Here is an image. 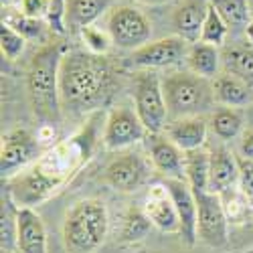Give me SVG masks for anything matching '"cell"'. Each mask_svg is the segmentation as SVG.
Returning <instances> with one entry per match:
<instances>
[{
  "instance_id": "obj_1",
  "label": "cell",
  "mask_w": 253,
  "mask_h": 253,
  "mask_svg": "<svg viewBox=\"0 0 253 253\" xmlns=\"http://www.w3.org/2000/svg\"><path fill=\"white\" fill-rule=\"evenodd\" d=\"M116 73L105 55L69 51L59 67L61 108L75 116L97 110L114 93Z\"/></svg>"
},
{
  "instance_id": "obj_2",
  "label": "cell",
  "mask_w": 253,
  "mask_h": 253,
  "mask_svg": "<svg viewBox=\"0 0 253 253\" xmlns=\"http://www.w3.org/2000/svg\"><path fill=\"white\" fill-rule=\"evenodd\" d=\"M61 47L49 43L41 47L27 71V89L33 114L43 126H55L61 120V91H59V67H61Z\"/></svg>"
},
{
  "instance_id": "obj_3",
  "label": "cell",
  "mask_w": 253,
  "mask_h": 253,
  "mask_svg": "<svg viewBox=\"0 0 253 253\" xmlns=\"http://www.w3.org/2000/svg\"><path fill=\"white\" fill-rule=\"evenodd\" d=\"M110 217L103 201L83 199L63 219L61 237L67 253H95L108 237Z\"/></svg>"
},
{
  "instance_id": "obj_4",
  "label": "cell",
  "mask_w": 253,
  "mask_h": 253,
  "mask_svg": "<svg viewBox=\"0 0 253 253\" xmlns=\"http://www.w3.org/2000/svg\"><path fill=\"white\" fill-rule=\"evenodd\" d=\"M168 118H199L217 103L213 83L193 71H174L162 79ZM168 120V122H170Z\"/></svg>"
},
{
  "instance_id": "obj_5",
  "label": "cell",
  "mask_w": 253,
  "mask_h": 253,
  "mask_svg": "<svg viewBox=\"0 0 253 253\" xmlns=\"http://www.w3.org/2000/svg\"><path fill=\"white\" fill-rule=\"evenodd\" d=\"M134 110L148 134H162L168 126V108L162 91V79L152 69H144L136 77Z\"/></svg>"
},
{
  "instance_id": "obj_6",
  "label": "cell",
  "mask_w": 253,
  "mask_h": 253,
  "mask_svg": "<svg viewBox=\"0 0 253 253\" xmlns=\"http://www.w3.org/2000/svg\"><path fill=\"white\" fill-rule=\"evenodd\" d=\"M63 182L57 174L41 164L39 160L31 164L25 170H20L16 176L8 180V197L18 209H33V205L43 203L57 191V186Z\"/></svg>"
},
{
  "instance_id": "obj_7",
  "label": "cell",
  "mask_w": 253,
  "mask_h": 253,
  "mask_svg": "<svg viewBox=\"0 0 253 253\" xmlns=\"http://www.w3.org/2000/svg\"><path fill=\"white\" fill-rule=\"evenodd\" d=\"M114 45L120 49H140L146 43H150L152 37V27L150 20L146 18L142 10L130 4H120L110 10L108 16V29Z\"/></svg>"
},
{
  "instance_id": "obj_8",
  "label": "cell",
  "mask_w": 253,
  "mask_h": 253,
  "mask_svg": "<svg viewBox=\"0 0 253 253\" xmlns=\"http://www.w3.org/2000/svg\"><path fill=\"white\" fill-rule=\"evenodd\" d=\"M197 199V235L203 243L211 247H223L229 235V217L225 213V205L221 195L209 191H195Z\"/></svg>"
},
{
  "instance_id": "obj_9",
  "label": "cell",
  "mask_w": 253,
  "mask_h": 253,
  "mask_svg": "<svg viewBox=\"0 0 253 253\" xmlns=\"http://www.w3.org/2000/svg\"><path fill=\"white\" fill-rule=\"evenodd\" d=\"M39 156V138H35L27 130H12L4 134L2 146H0V172H2V178L10 180L18 174V170H25L37 160H41Z\"/></svg>"
},
{
  "instance_id": "obj_10",
  "label": "cell",
  "mask_w": 253,
  "mask_h": 253,
  "mask_svg": "<svg viewBox=\"0 0 253 253\" xmlns=\"http://www.w3.org/2000/svg\"><path fill=\"white\" fill-rule=\"evenodd\" d=\"M188 47L191 43H186L180 37H164L158 41H150L144 47L132 51V65L138 69H162V67H172L178 65L182 59L188 55Z\"/></svg>"
},
{
  "instance_id": "obj_11",
  "label": "cell",
  "mask_w": 253,
  "mask_h": 253,
  "mask_svg": "<svg viewBox=\"0 0 253 253\" xmlns=\"http://www.w3.org/2000/svg\"><path fill=\"white\" fill-rule=\"evenodd\" d=\"M146 134L148 132H146L136 110L126 108V105H118V108L110 112L108 120H105L103 144L110 150H122L140 142Z\"/></svg>"
},
{
  "instance_id": "obj_12",
  "label": "cell",
  "mask_w": 253,
  "mask_h": 253,
  "mask_svg": "<svg viewBox=\"0 0 253 253\" xmlns=\"http://www.w3.org/2000/svg\"><path fill=\"white\" fill-rule=\"evenodd\" d=\"M164 186L168 195H170L174 209L180 219V237L188 243L195 245L199 235H197V223H199V213H197V199L193 186L184 178H166Z\"/></svg>"
},
{
  "instance_id": "obj_13",
  "label": "cell",
  "mask_w": 253,
  "mask_h": 253,
  "mask_svg": "<svg viewBox=\"0 0 253 253\" xmlns=\"http://www.w3.org/2000/svg\"><path fill=\"white\" fill-rule=\"evenodd\" d=\"M146 174L144 162L140 160L138 154L126 152L116 156L103 170V180L108 182L114 191L120 193H134L136 188L142 184Z\"/></svg>"
},
{
  "instance_id": "obj_14",
  "label": "cell",
  "mask_w": 253,
  "mask_h": 253,
  "mask_svg": "<svg viewBox=\"0 0 253 253\" xmlns=\"http://www.w3.org/2000/svg\"><path fill=\"white\" fill-rule=\"evenodd\" d=\"M144 213L162 233H178L180 235V219H178L174 203L164 184L150 186V191L144 201Z\"/></svg>"
},
{
  "instance_id": "obj_15",
  "label": "cell",
  "mask_w": 253,
  "mask_h": 253,
  "mask_svg": "<svg viewBox=\"0 0 253 253\" xmlns=\"http://www.w3.org/2000/svg\"><path fill=\"white\" fill-rule=\"evenodd\" d=\"M16 253H49L47 231L33 209H16Z\"/></svg>"
},
{
  "instance_id": "obj_16",
  "label": "cell",
  "mask_w": 253,
  "mask_h": 253,
  "mask_svg": "<svg viewBox=\"0 0 253 253\" xmlns=\"http://www.w3.org/2000/svg\"><path fill=\"white\" fill-rule=\"evenodd\" d=\"M150 136V160L154 168L166 178H184V152L178 146L160 134Z\"/></svg>"
},
{
  "instance_id": "obj_17",
  "label": "cell",
  "mask_w": 253,
  "mask_h": 253,
  "mask_svg": "<svg viewBox=\"0 0 253 253\" xmlns=\"http://www.w3.org/2000/svg\"><path fill=\"white\" fill-rule=\"evenodd\" d=\"M207 132H209V126L203 116L170 120L166 126V138L172 140L182 152L203 148L207 142Z\"/></svg>"
},
{
  "instance_id": "obj_18",
  "label": "cell",
  "mask_w": 253,
  "mask_h": 253,
  "mask_svg": "<svg viewBox=\"0 0 253 253\" xmlns=\"http://www.w3.org/2000/svg\"><path fill=\"white\" fill-rule=\"evenodd\" d=\"M239 180V162L233 152L217 148L211 152V172H209V193L223 195L237 186Z\"/></svg>"
},
{
  "instance_id": "obj_19",
  "label": "cell",
  "mask_w": 253,
  "mask_h": 253,
  "mask_svg": "<svg viewBox=\"0 0 253 253\" xmlns=\"http://www.w3.org/2000/svg\"><path fill=\"white\" fill-rule=\"evenodd\" d=\"M207 6L209 2H201V0H186V2H182L172 14V27L176 31V37L184 39L191 45L201 41Z\"/></svg>"
},
{
  "instance_id": "obj_20",
  "label": "cell",
  "mask_w": 253,
  "mask_h": 253,
  "mask_svg": "<svg viewBox=\"0 0 253 253\" xmlns=\"http://www.w3.org/2000/svg\"><path fill=\"white\" fill-rule=\"evenodd\" d=\"M114 0H67V31L81 33L112 6Z\"/></svg>"
},
{
  "instance_id": "obj_21",
  "label": "cell",
  "mask_w": 253,
  "mask_h": 253,
  "mask_svg": "<svg viewBox=\"0 0 253 253\" xmlns=\"http://www.w3.org/2000/svg\"><path fill=\"white\" fill-rule=\"evenodd\" d=\"M213 91L217 103L225 108H241L251 101V85L237 75L223 73L213 81Z\"/></svg>"
},
{
  "instance_id": "obj_22",
  "label": "cell",
  "mask_w": 253,
  "mask_h": 253,
  "mask_svg": "<svg viewBox=\"0 0 253 253\" xmlns=\"http://www.w3.org/2000/svg\"><path fill=\"white\" fill-rule=\"evenodd\" d=\"M186 63L193 73L205 77V79H217L219 77V65H221V53L219 47L197 41L188 47Z\"/></svg>"
},
{
  "instance_id": "obj_23",
  "label": "cell",
  "mask_w": 253,
  "mask_h": 253,
  "mask_svg": "<svg viewBox=\"0 0 253 253\" xmlns=\"http://www.w3.org/2000/svg\"><path fill=\"white\" fill-rule=\"evenodd\" d=\"M209 172H211V152L199 148L184 152V176L193 191H209Z\"/></svg>"
},
{
  "instance_id": "obj_24",
  "label": "cell",
  "mask_w": 253,
  "mask_h": 253,
  "mask_svg": "<svg viewBox=\"0 0 253 253\" xmlns=\"http://www.w3.org/2000/svg\"><path fill=\"white\" fill-rule=\"evenodd\" d=\"M223 63L227 73L241 77L249 85L253 83V45L227 49L223 53Z\"/></svg>"
},
{
  "instance_id": "obj_25",
  "label": "cell",
  "mask_w": 253,
  "mask_h": 253,
  "mask_svg": "<svg viewBox=\"0 0 253 253\" xmlns=\"http://www.w3.org/2000/svg\"><path fill=\"white\" fill-rule=\"evenodd\" d=\"M2 25L14 29L25 39H41L43 37V31H45L43 20L31 18V16L20 12V8H12V6H4L2 8Z\"/></svg>"
},
{
  "instance_id": "obj_26",
  "label": "cell",
  "mask_w": 253,
  "mask_h": 253,
  "mask_svg": "<svg viewBox=\"0 0 253 253\" xmlns=\"http://www.w3.org/2000/svg\"><path fill=\"white\" fill-rule=\"evenodd\" d=\"M243 118L235 108H221L211 118V130L221 140H233L241 134Z\"/></svg>"
},
{
  "instance_id": "obj_27",
  "label": "cell",
  "mask_w": 253,
  "mask_h": 253,
  "mask_svg": "<svg viewBox=\"0 0 253 253\" xmlns=\"http://www.w3.org/2000/svg\"><path fill=\"white\" fill-rule=\"evenodd\" d=\"M229 27H247L251 23L247 0H207Z\"/></svg>"
},
{
  "instance_id": "obj_28",
  "label": "cell",
  "mask_w": 253,
  "mask_h": 253,
  "mask_svg": "<svg viewBox=\"0 0 253 253\" xmlns=\"http://www.w3.org/2000/svg\"><path fill=\"white\" fill-rule=\"evenodd\" d=\"M152 221L146 217L144 209H130L128 213L124 217V223H122V241L126 243H134V241H142L146 235L150 233L152 229Z\"/></svg>"
},
{
  "instance_id": "obj_29",
  "label": "cell",
  "mask_w": 253,
  "mask_h": 253,
  "mask_svg": "<svg viewBox=\"0 0 253 253\" xmlns=\"http://www.w3.org/2000/svg\"><path fill=\"white\" fill-rule=\"evenodd\" d=\"M229 33V25L223 20V16L213 8V6H207V16H205V23H203V33H201V41L209 45H215L221 47L227 39Z\"/></svg>"
},
{
  "instance_id": "obj_30",
  "label": "cell",
  "mask_w": 253,
  "mask_h": 253,
  "mask_svg": "<svg viewBox=\"0 0 253 253\" xmlns=\"http://www.w3.org/2000/svg\"><path fill=\"white\" fill-rule=\"evenodd\" d=\"M79 37H81L83 43H85L87 51L89 53H95V55H108L110 47L114 45L110 33L108 31H101V29H97L93 25L87 27V29H83L79 33Z\"/></svg>"
},
{
  "instance_id": "obj_31",
  "label": "cell",
  "mask_w": 253,
  "mask_h": 253,
  "mask_svg": "<svg viewBox=\"0 0 253 253\" xmlns=\"http://www.w3.org/2000/svg\"><path fill=\"white\" fill-rule=\"evenodd\" d=\"M25 45H27V39L23 35L6 25H2V29H0V51H2V55L8 61H14L23 55Z\"/></svg>"
},
{
  "instance_id": "obj_32",
  "label": "cell",
  "mask_w": 253,
  "mask_h": 253,
  "mask_svg": "<svg viewBox=\"0 0 253 253\" xmlns=\"http://www.w3.org/2000/svg\"><path fill=\"white\" fill-rule=\"evenodd\" d=\"M45 20L53 33H67V0H49V10Z\"/></svg>"
},
{
  "instance_id": "obj_33",
  "label": "cell",
  "mask_w": 253,
  "mask_h": 253,
  "mask_svg": "<svg viewBox=\"0 0 253 253\" xmlns=\"http://www.w3.org/2000/svg\"><path fill=\"white\" fill-rule=\"evenodd\" d=\"M239 162V180H237V191L251 203L253 207V160H247L243 156H237Z\"/></svg>"
},
{
  "instance_id": "obj_34",
  "label": "cell",
  "mask_w": 253,
  "mask_h": 253,
  "mask_svg": "<svg viewBox=\"0 0 253 253\" xmlns=\"http://www.w3.org/2000/svg\"><path fill=\"white\" fill-rule=\"evenodd\" d=\"M18 8H20V12L27 14V16H31V18L43 20V18H47L49 0H20Z\"/></svg>"
},
{
  "instance_id": "obj_35",
  "label": "cell",
  "mask_w": 253,
  "mask_h": 253,
  "mask_svg": "<svg viewBox=\"0 0 253 253\" xmlns=\"http://www.w3.org/2000/svg\"><path fill=\"white\" fill-rule=\"evenodd\" d=\"M239 154L247 160H253V130L243 134L241 144H239Z\"/></svg>"
},
{
  "instance_id": "obj_36",
  "label": "cell",
  "mask_w": 253,
  "mask_h": 253,
  "mask_svg": "<svg viewBox=\"0 0 253 253\" xmlns=\"http://www.w3.org/2000/svg\"><path fill=\"white\" fill-rule=\"evenodd\" d=\"M138 2H142V4H150V6H158V4L170 2V0H138Z\"/></svg>"
},
{
  "instance_id": "obj_37",
  "label": "cell",
  "mask_w": 253,
  "mask_h": 253,
  "mask_svg": "<svg viewBox=\"0 0 253 253\" xmlns=\"http://www.w3.org/2000/svg\"><path fill=\"white\" fill-rule=\"evenodd\" d=\"M245 37H247V41H249V45H253V20L245 27Z\"/></svg>"
},
{
  "instance_id": "obj_38",
  "label": "cell",
  "mask_w": 253,
  "mask_h": 253,
  "mask_svg": "<svg viewBox=\"0 0 253 253\" xmlns=\"http://www.w3.org/2000/svg\"><path fill=\"white\" fill-rule=\"evenodd\" d=\"M247 4H249V16L253 20V0H247Z\"/></svg>"
},
{
  "instance_id": "obj_39",
  "label": "cell",
  "mask_w": 253,
  "mask_h": 253,
  "mask_svg": "<svg viewBox=\"0 0 253 253\" xmlns=\"http://www.w3.org/2000/svg\"><path fill=\"white\" fill-rule=\"evenodd\" d=\"M8 2H10V0H2V4H6V6H8Z\"/></svg>"
},
{
  "instance_id": "obj_40",
  "label": "cell",
  "mask_w": 253,
  "mask_h": 253,
  "mask_svg": "<svg viewBox=\"0 0 253 253\" xmlns=\"http://www.w3.org/2000/svg\"><path fill=\"white\" fill-rule=\"evenodd\" d=\"M2 253H14V251H8V249H2Z\"/></svg>"
}]
</instances>
